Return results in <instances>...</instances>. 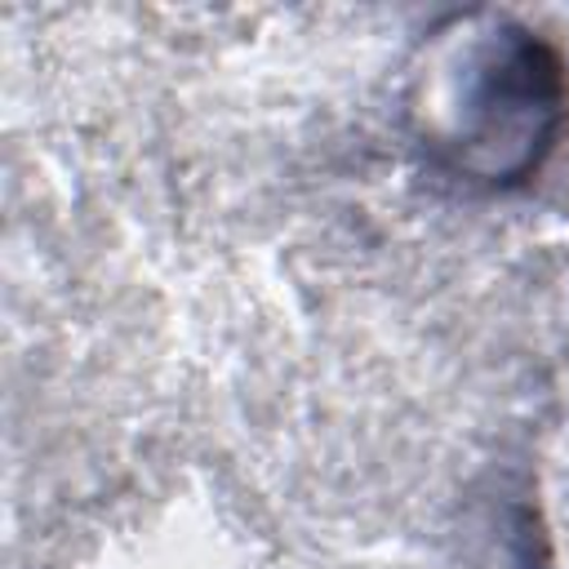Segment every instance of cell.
Returning a JSON list of instances; mask_svg holds the SVG:
<instances>
[{"mask_svg":"<svg viewBox=\"0 0 569 569\" xmlns=\"http://www.w3.org/2000/svg\"><path fill=\"white\" fill-rule=\"evenodd\" d=\"M409 116L436 173L467 191H516L565 138L569 67L516 18L458 13L422 44Z\"/></svg>","mask_w":569,"mask_h":569,"instance_id":"1","label":"cell"}]
</instances>
